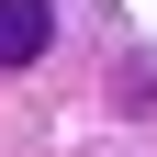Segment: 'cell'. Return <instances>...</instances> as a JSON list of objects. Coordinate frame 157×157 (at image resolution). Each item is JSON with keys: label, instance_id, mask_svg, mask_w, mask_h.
<instances>
[{"label": "cell", "instance_id": "obj_1", "mask_svg": "<svg viewBox=\"0 0 157 157\" xmlns=\"http://www.w3.org/2000/svg\"><path fill=\"white\" fill-rule=\"evenodd\" d=\"M45 45H56V11L45 0H0V67H34Z\"/></svg>", "mask_w": 157, "mask_h": 157}]
</instances>
